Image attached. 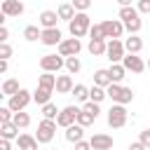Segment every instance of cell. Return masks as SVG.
<instances>
[{
  "label": "cell",
  "instance_id": "obj_1",
  "mask_svg": "<svg viewBox=\"0 0 150 150\" xmlns=\"http://www.w3.org/2000/svg\"><path fill=\"white\" fill-rule=\"evenodd\" d=\"M89 28H91V19H89V14L87 12H77L75 14V19L68 23V30H70V35L73 38H84L87 33H89Z\"/></svg>",
  "mask_w": 150,
  "mask_h": 150
},
{
  "label": "cell",
  "instance_id": "obj_2",
  "mask_svg": "<svg viewBox=\"0 0 150 150\" xmlns=\"http://www.w3.org/2000/svg\"><path fill=\"white\" fill-rule=\"evenodd\" d=\"M63 66H66V59H63L61 54H45V56L40 59L42 73H59Z\"/></svg>",
  "mask_w": 150,
  "mask_h": 150
},
{
  "label": "cell",
  "instance_id": "obj_3",
  "mask_svg": "<svg viewBox=\"0 0 150 150\" xmlns=\"http://www.w3.org/2000/svg\"><path fill=\"white\" fill-rule=\"evenodd\" d=\"M124 124H127V108L120 105V103H115V105L108 110V127H112V129H122Z\"/></svg>",
  "mask_w": 150,
  "mask_h": 150
},
{
  "label": "cell",
  "instance_id": "obj_4",
  "mask_svg": "<svg viewBox=\"0 0 150 150\" xmlns=\"http://www.w3.org/2000/svg\"><path fill=\"white\" fill-rule=\"evenodd\" d=\"M54 134H56V120H42L38 124L35 138H38V143H52Z\"/></svg>",
  "mask_w": 150,
  "mask_h": 150
},
{
  "label": "cell",
  "instance_id": "obj_5",
  "mask_svg": "<svg viewBox=\"0 0 150 150\" xmlns=\"http://www.w3.org/2000/svg\"><path fill=\"white\" fill-rule=\"evenodd\" d=\"M30 101H33V94H30L28 89H19V91H16L14 96H9L7 105H9V108H12L14 112H21V110H23V108H26V105H28Z\"/></svg>",
  "mask_w": 150,
  "mask_h": 150
},
{
  "label": "cell",
  "instance_id": "obj_6",
  "mask_svg": "<svg viewBox=\"0 0 150 150\" xmlns=\"http://www.w3.org/2000/svg\"><path fill=\"white\" fill-rule=\"evenodd\" d=\"M82 112V108H77V105H66L61 112H59V117H56V124L59 127H63V129H68L70 124H75L77 122V115Z\"/></svg>",
  "mask_w": 150,
  "mask_h": 150
},
{
  "label": "cell",
  "instance_id": "obj_7",
  "mask_svg": "<svg viewBox=\"0 0 150 150\" xmlns=\"http://www.w3.org/2000/svg\"><path fill=\"white\" fill-rule=\"evenodd\" d=\"M105 56L110 59V63H122L124 56H127L124 42H122V40H108V52H105Z\"/></svg>",
  "mask_w": 150,
  "mask_h": 150
},
{
  "label": "cell",
  "instance_id": "obj_8",
  "mask_svg": "<svg viewBox=\"0 0 150 150\" xmlns=\"http://www.w3.org/2000/svg\"><path fill=\"white\" fill-rule=\"evenodd\" d=\"M103 33H105V40H120L122 33H124V23L120 19H105L103 21Z\"/></svg>",
  "mask_w": 150,
  "mask_h": 150
},
{
  "label": "cell",
  "instance_id": "obj_9",
  "mask_svg": "<svg viewBox=\"0 0 150 150\" xmlns=\"http://www.w3.org/2000/svg\"><path fill=\"white\" fill-rule=\"evenodd\" d=\"M80 49H82V42H80L77 38H66V40L59 45V54H61L63 59H68V56H77Z\"/></svg>",
  "mask_w": 150,
  "mask_h": 150
},
{
  "label": "cell",
  "instance_id": "obj_10",
  "mask_svg": "<svg viewBox=\"0 0 150 150\" xmlns=\"http://www.w3.org/2000/svg\"><path fill=\"white\" fill-rule=\"evenodd\" d=\"M40 42L47 45V47H59V45L63 42L61 30H59V28H42V38H40Z\"/></svg>",
  "mask_w": 150,
  "mask_h": 150
},
{
  "label": "cell",
  "instance_id": "obj_11",
  "mask_svg": "<svg viewBox=\"0 0 150 150\" xmlns=\"http://www.w3.org/2000/svg\"><path fill=\"white\" fill-rule=\"evenodd\" d=\"M89 143H91V150H112V145H115L112 136H108V134H94L89 138Z\"/></svg>",
  "mask_w": 150,
  "mask_h": 150
},
{
  "label": "cell",
  "instance_id": "obj_12",
  "mask_svg": "<svg viewBox=\"0 0 150 150\" xmlns=\"http://www.w3.org/2000/svg\"><path fill=\"white\" fill-rule=\"evenodd\" d=\"M122 66H124L127 70H131V73H143V70L148 68V63H145L141 56H136V54H127L124 61H122Z\"/></svg>",
  "mask_w": 150,
  "mask_h": 150
},
{
  "label": "cell",
  "instance_id": "obj_13",
  "mask_svg": "<svg viewBox=\"0 0 150 150\" xmlns=\"http://www.w3.org/2000/svg\"><path fill=\"white\" fill-rule=\"evenodd\" d=\"M0 9L5 16H19V14H23V2L21 0H2Z\"/></svg>",
  "mask_w": 150,
  "mask_h": 150
},
{
  "label": "cell",
  "instance_id": "obj_14",
  "mask_svg": "<svg viewBox=\"0 0 150 150\" xmlns=\"http://www.w3.org/2000/svg\"><path fill=\"white\" fill-rule=\"evenodd\" d=\"M38 23H40L42 28H56V23H59V14L52 12V9H45V12H40Z\"/></svg>",
  "mask_w": 150,
  "mask_h": 150
},
{
  "label": "cell",
  "instance_id": "obj_15",
  "mask_svg": "<svg viewBox=\"0 0 150 150\" xmlns=\"http://www.w3.org/2000/svg\"><path fill=\"white\" fill-rule=\"evenodd\" d=\"M66 141H68V143H80V141H84V127H80L77 122L70 124V127L66 129Z\"/></svg>",
  "mask_w": 150,
  "mask_h": 150
},
{
  "label": "cell",
  "instance_id": "obj_16",
  "mask_svg": "<svg viewBox=\"0 0 150 150\" xmlns=\"http://www.w3.org/2000/svg\"><path fill=\"white\" fill-rule=\"evenodd\" d=\"M16 145H19V150H38V138L30 134H19Z\"/></svg>",
  "mask_w": 150,
  "mask_h": 150
},
{
  "label": "cell",
  "instance_id": "obj_17",
  "mask_svg": "<svg viewBox=\"0 0 150 150\" xmlns=\"http://www.w3.org/2000/svg\"><path fill=\"white\" fill-rule=\"evenodd\" d=\"M56 14H59V19H61V21H68V23H70V21L75 19V14H77V12H75V7H73V2H63V5H59Z\"/></svg>",
  "mask_w": 150,
  "mask_h": 150
},
{
  "label": "cell",
  "instance_id": "obj_18",
  "mask_svg": "<svg viewBox=\"0 0 150 150\" xmlns=\"http://www.w3.org/2000/svg\"><path fill=\"white\" fill-rule=\"evenodd\" d=\"M94 84H96V87H103V89H108V87L112 84L108 68H98V70L94 73Z\"/></svg>",
  "mask_w": 150,
  "mask_h": 150
},
{
  "label": "cell",
  "instance_id": "obj_19",
  "mask_svg": "<svg viewBox=\"0 0 150 150\" xmlns=\"http://www.w3.org/2000/svg\"><path fill=\"white\" fill-rule=\"evenodd\" d=\"M87 49H89L91 56H103V54L108 52V42H105V40H89Z\"/></svg>",
  "mask_w": 150,
  "mask_h": 150
},
{
  "label": "cell",
  "instance_id": "obj_20",
  "mask_svg": "<svg viewBox=\"0 0 150 150\" xmlns=\"http://www.w3.org/2000/svg\"><path fill=\"white\" fill-rule=\"evenodd\" d=\"M108 73H110V80H112L115 84H120V82H122V80L127 77V68H124L122 63H110Z\"/></svg>",
  "mask_w": 150,
  "mask_h": 150
},
{
  "label": "cell",
  "instance_id": "obj_21",
  "mask_svg": "<svg viewBox=\"0 0 150 150\" xmlns=\"http://www.w3.org/2000/svg\"><path fill=\"white\" fill-rule=\"evenodd\" d=\"M73 87H75V84H73V77H70V75H59V77H56V91H59V94H70Z\"/></svg>",
  "mask_w": 150,
  "mask_h": 150
},
{
  "label": "cell",
  "instance_id": "obj_22",
  "mask_svg": "<svg viewBox=\"0 0 150 150\" xmlns=\"http://www.w3.org/2000/svg\"><path fill=\"white\" fill-rule=\"evenodd\" d=\"M0 138H7V141H14V138H19V127H16L14 122L0 124Z\"/></svg>",
  "mask_w": 150,
  "mask_h": 150
},
{
  "label": "cell",
  "instance_id": "obj_23",
  "mask_svg": "<svg viewBox=\"0 0 150 150\" xmlns=\"http://www.w3.org/2000/svg\"><path fill=\"white\" fill-rule=\"evenodd\" d=\"M124 49H127L129 54H138V52L143 49V40H141L138 35H131V38L124 40Z\"/></svg>",
  "mask_w": 150,
  "mask_h": 150
},
{
  "label": "cell",
  "instance_id": "obj_24",
  "mask_svg": "<svg viewBox=\"0 0 150 150\" xmlns=\"http://www.w3.org/2000/svg\"><path fill=\"white\" fill-rule=\"evenodd\" d=\"M49 98H52V89L38 87V89L33 91V101H35L38 105H47V103H49Z\"/></svg>",
  "mask_w": 150,
  "mask_h": 150
},
{
  "label": "cell",
  "instance_id": "obj_25",
  "mask_svg": "<svg viewBox=\"0 0 150 150\" xmlns=\"http://www.w3.org/2000/svg\"><path fill=\"white\" fill-rule=\"evenodd\" d=\"M138 14H141V12H138L134 5H129V7H120V21H122V23L138 19Z\"/></svg>",
  "mask_w": 150,
  "mask_h": 150
},
{
  "label": "cell",
  "instance_id": "obj_26",
  "mask_svg": "<svg viewBox=\"0 0 150 150\" xmlns=\"http://www.w3.org/2000/svg\"><path fill=\"white\" fill-rule=\"evenodd\" d=\"M38 87H45V89H56V75L54 73H42L38 77Z\"/></svg>",
  "mask_w": 150,
  "mask_h": 150
},
{
  "label": "cell",
  "instance_id": "obj_27",
  "mask_svg": "<svg viewBox=\"0 0 150 150\" xmlns=\"http://www.w3.org/2000/svg\"><path fill=\"white\" fill-rule=\"evenodd\" d=\"M19 89H21V87H19V80H14V77H9V80L2 82V96H7V98L14 96Z\"/></svg>",
  "mask_w": 150,
  "mask_h": 150
},
{
  "label": "cell",
  "instance_id": "obj_28",
  "mask_svg": "<svg viewBox=\"0 0 150 150\" xmlns=\"http://www.w3.org/2000/svg\"><path fill=\"white\" fill-rule=\"evenodd\" d=\"M70 94H73L75 101H80V103H87V101H89V89H87L84 84H75Z\"/></svg>",
  "mask_w": 150,
  "mask_h": 150
},
{
  "label": "cell",
  "instance_id": "obj_29",
  "mask_svg": "<svg viewBox=\"0 0 150 150\" xmlns=\"http://www.w3.org/2000/svg\"><path fill=\"white\" fill-rule=\"evenodd\" d=\"M23 38H26L28 42H35V40L42 38V28H38V26H26V28H23Z\"/></svg>",
  "mask_w": 150,
  "mask_h": 150
},
{
  "label": "cell",
  "instance_id": "obj_30",
  "mask_svg": "<svg viewBox=\"0 0 150 150\" xmlns=\"http://www.w3.org/2000/svg\"><path fill=\"white\" fill-rule=\"evenodd\" d=\"M105 96H108V91H105L103 87H96V84H94V87L89 89V101H94V103H101Z\"/></svg>",
  "mask_w": 150,
  "mask_h": 150
},
{
  "label": "cell",
  "instance_id": "obj_31",
  "mask_svg": "<svg viewBox=\"0 0 150 150\" xmlns=\"http://www.w3.org/2000/svg\"><path fill=\"white\" fill-rule=\"evenodd\" d=\"M80 68H82V61H80L77 56H68V59H66V70H68L70 75L80 73Z\"/></svg>",
  "mask_w": 150,
  "mask_h": 150
},
{
  "label": "cell",
  "instance_id": "obj_32",
  "mask_svg": "<svg viewBox=\"0 0 150 150\" xmlns=\"http://www.w3.org/2000/svg\"><path fill=\"white\" fill-rule=\"evenodd\" d=\"M59 112H61V110H59L52 101H49L47 105H42V117H45V120H56V117H59Z\"/></svg>",
  "mask_w": 150,
  "mask_h": 150
},
{
  "label": "cell",
  "instance_id": "obj_33",
  "mask_svg": "<svg viewBox=\"0 0 150 150\" xmlns=\"http://www.w3.org/2000/svg\"><path fill=\"white\" fill-rule=\"evenodd\" d=\"M12 122H14L19 129H26V127L30 124V115L23 112V110H21V112H14V120H12Z\"/></svg>",
  "mask_w": 150,
  "mask_h": 150
},
{
  "label": "cell",
  "instance_id": "obj_34",
  "mask_svg": "<svg viewBox=\"0 0 150 150\" xmlns=\"http://www.w3.org/2000/svg\"><path fill=\"white\" fill-rule=\"evenodd\" d=\"M131 101H134V91H131L129 87H122V91H120V96H117V101H115V103L127 105V103H131Z\"/></svg>",
  "mask_w": 150,
  "mask_h": 150
},
{
  "label": "cell",
  "instance_id": "obj_35",
  "mask_svg": "<svg viewBox=\"0 0 150 150\" xmlns=\"http://www.w3.org/2000/svg\"><path fill=\"white\" fill-rule=\"evenodd\" d=\"M89 38H91V40H105L103 23H91V28H89Z\"/></svg>",
  "mask_w": 150,
  "mask_h": 150
},
{
  "label": "cell",
  "instance_id": "obj_36",
  "mask_svg": "<svg viewBox=\"0 0 150 150\" xmlns=\"http://www.w3.org/2000/svg\"><path fill=\"white\" fill-rule=\"evenodd\" d=\"M82 110H84V112H89V115H91L94 120H96V117L101 115V108H98V103H94V101H87V103L82 105Z\"/></svg>",
  "mask_w": 150,
  "mask_h": 150
},
{
  "label": "cell",
  "instance_id": "obj_37",
  "mask_svg": "<svg viewBox=\"0 0 150 150\" xmlns=\"http://www.w3.org/2000/svg\"><path fill=\"white\" fill-rule=\"evenodd\" d=\"M14 120V110L9 108V105H2L0 108V124H7V122H12Z\"/></svg>",
  "mask_w": 150,
  "mask_h": 150
},
{
  "label": "cell",
  "instance_id": "obj_38",
  "mask_svg": "<svg viewBox=\"0 0 150 150\" xmlns=\"http://www.w3.org/2000/svg\"><path fill=\"white\" fill-rule=\"evenodd\" d=\"M141 26H143V21H141V16H138V19H134V21H127V23H124V30H129L131 35H136V33L141 30Z\"/></svg>",
  "mask_w": 150,
  "mask_h": 150
},
{
  "label": "cell",
  "instance_id": "obj_39",
  "mask_svg": "<svg viewBox=\"0 0 150 150\" xmlns=\"http://www.w3.org/2000/svg\"><path fill=\"white\" fill-rule=\"evenodd\" d=\"M105 91H108V98H112V103H115V101H117V96H120V91H122V84H115V82H112Z\"/></svg>",
  "mask_w": 150,
  "mask_h": 150
},
{
  "label": "cell",
  "instance_id": "obj_40",
  "mask_svg": "<svg viewBox=\"0 0 150 150\" xmlns=\"http://www.w3.org/2000/svg\"><path fill=\"white\" fill-rule=\"evenodd\" d=\"M91 122H94V117H91L89 112H84V110H82V112L77 115V124H80V127H89Z\"/></svg>",
  "mask_w": 150,
  "mask_h": 150
},
{
  "label": "cell",
  "instance_id": "obj_41",
  "mask_svg": "<svg viewBox=\"0 0 150 150\" xmlns=\"http://www.w3.org/2000/svg\"><path fill=\"white\" fill-rule=\"evenodd\" d=\"M73 7H75V12H87L91 7V0H73Z\"/></svg>",
  "mask_w": 150,
  "mask_h": 150
},
{
  "label": "cell",
  "instance_id": "obj_42",
  "mask_svg": "<svg viewBox=\"0 0 150 150\" xmlns=\"http://www.w3.org/2000/svg\"><path fill=\"white\" fill-rule=\"evenodd\" d=\"M9 56H12V47H9V42H0V59L9 61Z\"/></svg>",
  "mask_w": 150,
  "mask_h": 150
},
{
  "label": "cell",
  "instance_id": "obj_43",
  "mask_svg": "<svg viewBox=\"0 0 150 150\" xmlns=\"http://www.w3.org/2000/svg\"><path fill=\"white\" fill-rule=\"evenodd\" d=\"M136 9H138L141 14H150V0H138Z\"/></svg>",
  "mask_w": 150,
  "mask_h": 150
},
{
  "label": "cell",
  "instance_id": "obj_44",
  "mask_svg": "<svg viewBox=\"0 0 150 150\" xmlns=\"http://www.w3.org/2000/svg\"><path fill=\"white\" fill-rule=\"evenodd\" d=\"M138 141L145 145V148H150V129H145V131H141V136H138Z\"/></svg>",
  "mask_w": 150,
  "mask_h": 150
},
{
  "label": "cell",
  "instance_id": "obj_45",
  "mask_svg": "<svg viewBox=\"0 0 150 150\" xmlns=\"http://www.w3.org/2000/svg\"><path fill=\"white\" fill-rule=\"evenodd\" d=\"M9 40V30H7V26H0V42H7Z\"/></svg>",
  "mask_w": 150,
  "mask_h": 150
},
{
  "label": "cell",
  "instance_id": "obj_46",
  "mask_svg": "<svg viewBox=\"0 0 150 150\" xmlns=\"http://www.w3.org/2000/svg\"><path fill=\"white\" fill-rule=\"evenodd\" d=\"M75 150H91V143L89 141H80V143H75Z\"/></svg>",
  "mask_w": 150,
  "mask_h": 150
},
{
  "label": "cell",
  "instance_id": "obj_47",
  "mask_svg": "<svg viewBox=\"0 0 150 150\" xmlns=\"http://www.w3.org/2000/svg\"><path fill=\"white\" fill-rule=\"evenodd\" d=\"M0 150H12V141H7V138H0Z\"/></svg>",
  "mask_w": 150,
  "mask_h": 150
},
{
  "label": "cell",
  "instance_id": "obj_48",
  "mask_svg": "<svg viewBox=\"0 0 150 150\" xmlns=\"http://www.w3.org/2000/svg\"><path fill=\"white\" fill-rule=\"evenodd\" d=\"M129 150H148V148H145L141 141H136V143H131V145H129Z\"/></svg>",
  "mask_w": 150,
  "mask_h": 150
},
{
  "label": "cell",
  "instance_id": "obj_49",
  "mask_svg": "<svg viewBox=\"0 0 150 150\" xmlns=\"http://www.w3.org/2000/svg\"><path fill=\"white\" fill-rule=\"evenodd\" d=\"M7 68H9V63L5 59H0V73H7Z\"/></svg>",
  "mask_w": 150,
  "mask_h": 150
},
{
  "label": "cell",
  "instance_id": "obj_50",
  "mask_svg": "<svg viewBox=\"0 0 150 150\" xmlns=\"http://www.w3.org/2000/svg\"><path fill=\"white\" fill-rule=\"evenodd\" d=\"M117 2H120V7H129L131 5V0H117Z\"/></svg>",
  "mask_w": 150,
  "mask_h": 150
},
{
  "label": "cell",
  "instance_id": "obj_51",
  "mask_svg": "<svg viewBox=\"0 0 150 150\" xmlns=\"http://www.w3.org/2000/svg\"><path fill=\"white\" fill-rule=\"evenodd\" d=\"M148 68H150V59H148Z\"/></svg>",
  "mask_w": 150,
  "mask_h": 150
},
{
  "label": "cell",
  "instance_id": "obj_52",
  "mask_svg": "<svg viewBox=\"0 0 150 150\" xmlns=\"http://www.w3.org/2000/svg\"><path fill=\"white\" fill-rule=\"evenodd\" d=\"M56 150H59V148H56Z\"/></svg>",
  "mask_w": 150,
  "mask_h": 150
}]
</instances>
